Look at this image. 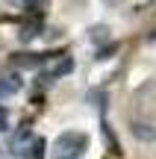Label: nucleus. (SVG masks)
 Returning <instances> with one entry per match:
<instances>
[{"label":"nucleus","mask_w":156,"mask_h":159,"mask_svg":"<svg viewBox=\"0 0 156 159\" xmlns=\"http://www.w3.org/2000/svg\"><path fill=\"white\" fill-rule=\"evenodd\" d=\"M115 47L118 44H109V47H103V50H97V59H109V53H115Z\"/></svg>","instance_id":"10"},{"label":"nucleus","mask_w":156,"mask_h":159,"mask_svg":"<svg viewBox=\"0 0 156 159\" xmlns=\"http://www.w3.org/2000/svg\"><path fill=\"white\" fill-rule=\"evenodd\" d=\"M41 62H44L41 53H18V56H15V65H18V68H38Z\"/></svg>","instance_id":"6"},{"label":"nucleus","mask_w":156,"mask_h":159,"mask_svg":"<svg viewBox=\"0 0 156 159\" xmlns=\"http://www.w3.org/2000/svg\"><path fill=\"white\" fill-rule=\"evenodd\" d=\"M33 148H35V136H33V130H29V127H24V130H18L15 136H12V144H9L12 156L24 159V156L33 153Z\"/></svg>","instance_id":"2"},{"label":"nucleus","mask_w":156,"mask_h":159,"mask_svg":"<svg viewBox=\"0 0 156 159\" xmlns=\"http://www.w3.org/2000/svg\"><path fill=\"white\" fill-rule=\"evenodd\" d=\"M9 130V112H6V106H0V133Z\"/></svg>","instance_id":"9"},{"label":"nucleus","mask_w":156,"mask_h":159,"mask_svg":"<svg viewBox=\"0 0 156 159\" xmlns=\"http://www.w3.org/2000/svg\"><path fill=\"white\" fill-rule=\"evenodd\" d=\"M21 85H24V83H21V77H18V74H3V77H0V100L18 94Z\"/></svg>","instance_id":"3"},{"label":"nucleus","mask_w":156,"mask_h":159,"mask_svg":"<svg viewBox=\"0 0 156 159\" xmlns=\"http://www.w3.org/2000/svg\"><path fill=\"white\" fill-rule=\"evenodd\" d=\"M86 148H88V136H86V133L68 130V133H62V136L53 142L50 156L53 159H80L82 153H86Z\"/></svg>","instance_id":"1"},{"label":"nucleus","mask_w":156,"mask_h":159,"mask_svg":"<svg viewBox=\"0 0 156 159\" xmlns=\"http://www.w3.org/2000/svg\"><path fill=\"white\" fill-rule=\"evenodd\" d=\"M130 130H133V136L139 139V142H153V139H156V130L150 124H145V121H136Z\"/></svg>","instance_id":"5"},{"label":"nucleus","mask_w":156,"mask_h":159,"mask_svg":"<svg viewBox=\"0 0 156 159\" xmlns=\"http://www.w3.org/2000/svg\"><path fill=\"white\" fill-rule=\"evenodd\" d=\"M35 35H41V18H33L29 24L21 27V41H29V39H35Z\"/></svg>","instance_id":"7"},{"label":"nucleus","mask_w":156,"mask_h":159,"mask_svg":"<svg viewBox=\"0 0 156 159\" xmlns=\"http://www.w3.org/2000/svg\"><path fill=\"white\" fill-rule=\"evenodd\" d=\"M24 9L33 12V15H41L47 9V0H24Z\"/></svg>","instance_id":"8"},{"label":"nucleus","mask_w":156,"mask_h":159,"mask_svg":"<svg viewBox=\"0 0 156 159\" xmlns=\"http://www.w3.org/2000/svg\"><path fill=\"white\" fill-rule=\"evenodd\" d=\"M71 68H74V59H71V56H62L59 62H53V65H50V71H47V80H59V77L71 74Z\"/></svg>","instance_id":"4"}]
</instances>
